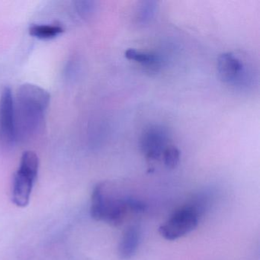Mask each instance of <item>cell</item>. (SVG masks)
Returning <instances> with one entry per match:
<instances>
[{
  "label": "cell",
  "mask_w": 260,
  "mask_h": 260,
  "mask_svg": "<svg viewBox=\"0 0 260 260\" xmlns=\"http://www.w3.org/2000/svg\"><path fill=\"white\" fill-rule=\"evenodd\" d=\"M170 134L165 127L159 124L150 126L141 135L140 146L144 156L148 159L156 160L162 157L169 146Z\"/></svg>",
  "instance_id": "52a82bcc"
},
{
  "label": "cell",
  "mask_w": 260,
  "mask_h": 260,
  "mask_svg": "<svg viewBox=\"0 0 260 260\" xmlns=\"http://www.w3.org/2000/svg\"><path fill=\"white\" fill-rule=\"evenodd\" d=\"M141 232L137 225H131L123 233L118 246V255L122 260H128L136 253L139 246Z\"/></svg>",
  "instance_id": "ba28073f"
},
{
  "label": "cell",
  "mask_w": 260,
  "mask_h": 260,
  "mask_svg": "<svg viewBox=\"0 0 260 260\" xmlns=\"http://www.w3.org/2000/svg\"><path fill=\"white\" fill-rule=\"evenodd\" d=\"M18 141H25L39 133L51 101L49 92L37 85L24 83L14 97Z\"/></svg>",
  "instance_id": "6da1fadb"
},
{
  "label": "cell",
  "mask_w": 260,
  "mask_h": 260,
  "mask_svg": "<svg viewBox=\"0 0 260 260\" xmlns=\"http://www.w3.org/2000/svg\"><path fill=\"white\" fill-rule=\"evenodd\" d=\"M124 57L142 65L150 71H157L160 68L161 59L159 55L152 52H144L134 48H129L124 52Z\"/></svg>",
  "instance_id": "9c48e42d"
},
{
  "label": "cell",
  "mask_w": 260,
  "mask_h": 260,
  "mask_svg": "<svg viewBox=\"0 0 260 260\" xmlns=\"http://www.w3.org/2000/svg\"><path fill=\"white\" fill-rule=\"evenodd\" d=\"M17 142L14 95L7 86L0 95V146L13 148Z\"/></svg>",
  "instance_id": "8992f818"
},
{
  "label": "cell",
  "mask_w": 260,
  "mask_h": 260,
  "mask_svg": "<svg viewBox=\"0 0 260 260\" xmlns=\"http://www.w3.org/2000/svg\"><path fill=\"white\" fill-rule=\"evenodd\" d=\"M246 58L234 52L222 54L217 60V71L223 83L240 88L251 86L254 80L252 66Z\"/></svg>",
  "instance_id": "277c9868"
},
{
  "label": "cell",
  "mask_w": 260,
  "mask_h": 260,
  "mask_svg": "<svg viewBox=\"0 0 260 260\" xmlns=\"http://www.w3.org/2000/svg\"><path fill=\"white\" fill-rule=\"evenodd\" d=\"M164 164L169 169H174L177 167L180 160V152L177 147L169 145L162 154Z\"/></svg>",
  "instance_id": "4fadbf2b"
},
{
  "label": "cell",
  "mask_w": 260,
  "mask_h": 260,
  "mask_svg": "<svg viewBox=\"0 0 260 260\" xmlns=\"http://www.w3.org/2000/svg\"><path fill=\"white\" fill-rule=\"evenodd\" d=\"M127 204L128 209L136 213L144 212L147 209V205L133 198H127Z\"/></svg>",
  "instance_id": "5bb4252c"
},
{
  "label": "cell",
  "mask_w": 260,
  "mask_h": 260,
  "mask_svg": "<svg viewBox=\"0 0 260 260\" xmlns=\"http://www.w3.org/2000/svg\"><path fill=\"white\" fill-rule=\"evenodd\" d=\"M200 217L196 208L188 204L175 211L165 223L159 226V234L167 240H177L194 231Z\"/></svg>",
  "instance_id": "5b68a950"
},
{
  "label": "cell",
  "mask_w": 260,
  "mask_h": 260,
  "mask_svg": "<svg viewBox=\"0 0 260 260\" xmlns=\"http://www.w3.org/2000/svg\"><path fill=\"white\" fill-rule=\"evenodd\" d=\"M64 29L57 24H36L29 28V34L40 40H51L60 36Z\"/></svg>",
  "instance_id": "30bf717a"
},
{
  "label": "cell",
  "mask_w": 260,
  "mask_h": 260,
  "mask_svg": "<svg viewBox=\"0 0 260 260\" xmlns=\"http://www.w3.org/2000/svg\"><path fill=\"white\" fill-rule=\"evenodd\" d=\"M39 170L37 154L33 151L24 152L12 183L11 199L16 206L22 208L28 206Z\"/></svg>",
  "instance_id": "3957f363"
},
{
  "label": "cell",
  "mask_w": 260,
  "mask_h": 260,
  "mask_svg": "<svg viewBox=\"0 0 260 260\" xmlns=\"http://www.w3.org/2000/svg\"><path fill=\"white\" fill-rule=\"evenodd\" d=\"M157 9L158 3L156 1H144L141 3L137 13L138 23L141 25L150 23L156 16Z\"/></svg>",
  "instance_id": "8fae6325"
},
{
  "label": "cell",
  "mask_w": 260,
  "mask_h": 260,
  "mask_svg": "<svg viewBox=\"0 0 260 260\" xmlns=\"http://www.w3.org/2000/svg\"><path fill=\"white\" fill-rule=\"evenodd\" d=\"M76 14L82 19H89L93 16L97 10V3L92 0H79L74 2Z\"/></svg>",
  "instance_id": "7c38bea8"
},
{
  "label": "cell",
  "mask_w": 260,
  "mask_h": 260,
  "mask_svg": "<svg viewBox=\"0 0 260 260\" xmlns=\"http://www.w3.org/2000/svg\"><path fill=\"white\" fill-rule=\"evenodd\" d=\"M128 210L127 198L117 194L116 188L112 183L101 182L95 185L89 209L94 220L118 226L124 221Z\"/></svg>",
  "instance_id": "7a4b0ae2"
}]
</instances>
